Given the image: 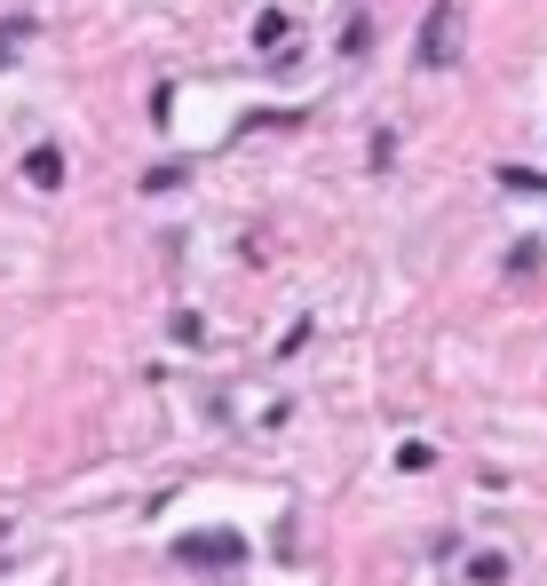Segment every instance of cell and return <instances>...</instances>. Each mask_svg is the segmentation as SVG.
<instances>
[{"label":"cell","instance_id":"obj_1","mask_svg":"<svg viewBox=\"0 0 547 586\" xmlns=\"http://www.w3.org/2000/svg\"><path fill=\"white\" fill-rule=\"evenodd\" d=\"M460 56V9L453 0H436V9L421 16V41H413V64L421 72H444V64Z\"/></svg>","mask_w":547,"mask_h":586},{"label":"cell","instance_id":"obj_3","mask_svg":"<svg viewBox=\"0 0 547 586\" xmlns=\"http://www.w3.org/2000/svg\"><path fill=\"white\" fill-rule=\"evenodd\" d=\"M24 175H32V191H56V183H64V151H48V143H41V151L24 159Z\"/></svg>","mask_w":547,"mask_h":586},{"label":"cell","instance_id":"obj_7","mask_svg":"<svg viewBox=\"0 0 547 586\" xmlns=\"http://www.w3.org/2000/svg\"><path fill=\"white\" fill-rule=\"evenodd\" d=\"M468 578H508V555H492V547H485V555H468Z\"/></svg>","mask_w":547,"mask_h":586},{"label":"cell","instance_id":"obj_4","mask_svg":"<svg viewBox=\"0 0 547 586\" xmlns=\"http://www.w3.org/2000/svg\"><path fill=\"white\" fill-rule=\"evenodd\" d=\"M32 48V16H0V64H16Z\"/></svg>","mask_w":547,"mask_h":586},{"label":"cell","instance_id":"obj_5","mask_svg":"<svg viewBox=\"0 0 547 586\" xmlns=\"http://www.w3.org/2000/svg\"><path fill=\"white\" fill-rule=\"evenodd\" d=\"M254 41H262V48H294V16H286V9H270V16L254 24Z\"/></svg>","mask_w":547,"mask_h":586},{"label":"cell","instance_id":"obj_6","mask_svg":"<svg viewBox=\"0 0 547 586\" xmlns=\"http://www.w3.org/2000/svg\"><path fill=\"white\" fill-rule=\"evenodd\" d=\"M500 183H508V191H532V198H547V175H532V166H500Z\"/></svg>","mask_w":547,"mask_h":586},{"label":"cell","instance_id":"obj_2","mask_svg":"<svg viewBox=\"0 0 547 586\" xmlns=\"http://www.w3.org/2000/svg\"><path fill=\"white\" fill-rule=\"evenodd\" d=\"M175 555L183 563H198V571H238V563H247V539H238V531H191V539H175Z\"/></svg>","mask_w":547,"mask_h":586}]
</instances>
